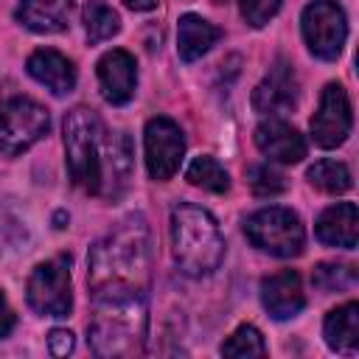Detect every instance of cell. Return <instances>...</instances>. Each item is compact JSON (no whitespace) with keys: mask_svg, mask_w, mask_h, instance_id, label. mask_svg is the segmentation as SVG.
I'll use <instances>...</instances> for the list:
<instances>
[{"mask_svg":"<svg viewBox=\"0 0 359 359\" xmlns=\"http://www.w3.org/2000/svg\"><path fill=\"white\" fill-rule=\"evenodd\" d=\"M65 157L73 185L84 194L115 199L132 177V140L126 132H112L90 107H76L65 115Z\"/></svg>","mask_w":359,"mask_h":359,"instance_id":"obj_1","label":"cell"},{"mask_svg":"<svg viewBox=\"0 0 359 359\" xmlns=\"http://www.w3.org/2000/svg\"><path fill=\"white\" fill-rule=\"evenodd\" d=\"M93 314L87 323V342L95 356L126 359L143 353L149 331V286L140 283H101L90 289Z\"/></svg>","mask_w":359,"mask_h":359,"instance_id":"obj_2","label":"cell"},{"mask_svg":"<svg viewBox=\"0 0 359 359\" xmlns=\"http://www.w3.org/2000/svg\"><path fill=\"white\" fill-rule=\"evenodd\" d=\"M151 280V233L140 213L121 219L107 236L90 247L87 286L140 283Z\"/></svg>","mask_w":359,"mask_h":359,"instance_id":"obj_3","label":"cell"},{"mask_svg":"<svg viewBox=\"0 0 359 359\" xmlns=\"http://www.w3.org/2000/svg\"><path fill=\"white\" fill-rule=\"evenodd\" d=\"M171 252L177 266L188 278H202L219 269L224 258V236L216 219L191 202H180L171 210Z\"/></svg>","mask_w":359,"mask_h":359,"instance_id":"obj_4","label":"cell"},{"mask_svg":"<svg viewBox=\"0 0 359 359\" xmlns=\"http://www.w3.org/2000/svg\"><path fill=\"white\" fill-rule=\"evenodd\" d=\"M244 236L255 250L269 252L275 258H294L303 252V244H306V230L300 216L280 205H269L247 216Z\"/></svg>","mask_w":359,"mask_h":359,"instance_id":"obj_5","label":"cell"},{"mask_svg":"<svg viewBox=\"0 0 359 359\" xmlns=\"http://www.w3.org/2000/svg\"><path fill=\"white\" fill-rule=\"evenodd\" d=\"M48 129L50 115L39 101L14 95L0 104V154L17 157L28 151L48 135Z\"/></svg>","mask_w":359,"mask_h":359,"instance_id":"obj_6","label":"cell"},{"mask_svg":"<svg viewBox=\"0 0 359 359\" xmlns=\"http://www.w3.org/2000/svg\"><path fill=\"white\" fill-rule=\"evenodd\" d=\"M28 306L42 317H67L73 309V286H70V258L42 261L25 286Z\"/></svg>","mask_w":359,"mask_h":359,"instance_id":"obj_7","label":"cell"},{"mask_svg":"<svg viewBox=\"0 0 359 359\" xmlns=\"http://www.w3.org/2000/svg\"><path fill=\"white\" fill-rule=\"evenodd\" d=\"M303 39L317 59L334 62L342 53L348 39V17L337 0H314L303 8L300 17Z\"/></svg>","mask_w":359,"mask_h":359,"instance_id":"obj_8","label":"cell"},{"mask_svg":"<svg viewBox=\"0 0 359 359\" xmlns=\"http://www.w3.org/2000/svg\"><path fill=\"white\" fill-rule=\"evenodd\" d=\"M143 149H146V168L149 177L157 182H165L177 174L182 154H185V135L177 121L160 115L146 123L143 132Z\"/></svg>","mask_w":359,"mask_h":359,"instance_id":"obj_9","label":"cell"},{"mask_svg":"<svg viewBox=\"0 0 359 359\" xmlns=\"http://www.w3.org/2000/svg\"><path fill=\"white\" fill-rule=\"evenodd\" d=\"M351 126H353V112H351V98H348L345 87L337 81L325 84L320 104H317V112L311 118L314 143L323 149H337L348 140Z\"/></svg>","mask_w":359,"mask_h":359,"instance_id":"obj_10","label":"cell"},{"mask_svg":"<svg viewBox=\"0 0 359 359\" xmlns=\"http://www.w3.org/2000/svg\"><path fill=\"white\" fill-rule=\"evenodd\" d=\"M297 76L292 70V65L286 59H278L269 73L258 81V87L252 90V109L261 112V115H280V112H289L294 109L297 104Z\"/></svg>","mask_w":359,"mask_h":359,"instance_id":"obj_11","label":"cell"},{"mask_svg":"<svg viewBox=\"0 0 359 359\" xmlns=\"http://www.w3.org/2000/svg\"><path fill=\"white\" fill-rule=\"evenodd\" d=\"M98 84H101V95L121 107V104H129L132 95H135V87H137V62L129 50H107L101 59H98Z\"/></svg>","mask_w":359,"mask_h":359,"instance_id":"obj_12","label":"cell"},{"mask_svg":"<svg viewBox=\"0 0 359 359\" xmlns=\"http://www.w3.org/2000/svg\"><path fill=\"white\" fill-rule=\"evenodd\" d=\"M255 146L272 163L294 165L306 157V137L280 118H266L255 126Z\"/></svg>","mask_w":359,"mask_h":359,"instance_id":"obj_13","label":"cell"},{"mask_svg":"<svg viewBox=\"0 0 359 359\" xmlns=\"http://www.w3.org/2000/svg\"><path fill=\"white\" fill-rule=\"evenodd\" d=\"M261 303L269 311L272 320H292L303 311L306 294H303V280L292 269H280L269 278L261 280Z\"/></svg>","mask_w":359,"mask_h":359,"instance_id":"obj_14","label":"cell"},{"mask_svg":"<svg viewBox=\"0 0 359 359\" xmlns=\"http://www.w3.org/2000/svg\"><path fill=\"white\" fill-rule=\"evenodd\" d=\"M25 70H28L31 79H36L53 95H67L76 87V67H73V62L65 53L53 50V48L34 50L28 56V62H25Z\"/></svg>","mask_w":359,"mask_h":359,"instance_id":"obj_15","label":"cell"},{"mask_svg":"<svg viewBox=\"0 0 359 359\" xmlns=\"http://www.w3.org/2000/svg\"><path fill=\"white\" fill-rule=\"evenodd\" d=\"M314 233L328 247L353 250L359 241V210L353 202H337L325 208L314 224Z\"/></svg>","mask_w":359,"mask_h":359,"instance_id":"obj_16","label":"cell"},{"mask_svg":"<svg viewBox=\"0 0 359 359\" xmlns=\"http://www.w3.org/2000/svg\"><path fill=\"white\" fill-rule=\"evenodd\" d=\"M73 0H20L17 22L34 34H59L67 28Z\"/></svg>","mask_w":359,"mask_h":359,"instance_id":"obj_17","label":"cell"},{"mask_svg":"<svg viewBox=\"0 0 359 359\" xmlns=\"http://www.w3.org/2000/svg\"><path fill=\"white\" fill-rule=\"evenodd\" d=\"M222 39V28L199 14H182L177 22V50L182 62L202 59Z\"/></svg>","mask_w":359,"mask_h":359,"instance_id":"obj_18","label":"cell"},{"mask_svg":"<svg viewBox=\"0 0 359 359\" xmlns=\"http://www.w3.org/2000/svg\"><path fill=\"white\" fill-rule=\"evenodd\" d=\"M325 345L337 353H356L359 348V303H345L339 309H331L323 323Z\"/></svg>","mask_w":359,"mask_h":359,"instance_id":"obj_19","label":"cell"},{"mask_svg":"<svg viewBox=\"0 0 359 359\" xmlns=\"http://www.w3.org/2000/svg\"><path fill=\"white\" fill-rule=\"evenodd\" d=\"M81 20H84V31H87V39L90 45H98L104 39H112L118 31H121V17L115 8H109L107 3L101 0H87L84 11H81Z\"/></svg>","mask_w":359,"mask_h":359,"instance_id":"obj_20","label":"cell"},{"mask_svg":"<svg viewBox=\"0 0 359 359\" xmlns=\"http://www.w3.org/2000/svg\"><path fill=\"white\" fill-rule=\"evenodd\" d=\"M185 180L194 188L210 191V194H227L230 191V174L213 160V157H194L185 168Z\"/></svg>","mask_w":359,"mask_h":359,"instance_id":"obj_21","label":"cell"},{"mask_svg":"<svg viewBox=\"0 0 359 359\" xmlns=\"http://www.w3.org/2000/svg\"><path fill=\"white\" fill-rule=\"evenodd\" d=\"M306 177H309V182H311L317 191L337 194V196L345 194V191H351V185H353L348 165L339 163V160H317V163L306 171Z\"/></svg>","mask_w":359,"mask_h":359,"instance_id":"obj_22","label":"cell"},{"mask_svg":"<svg viewBox=\"0 0 359 359\" xmlns=\"http://www.w3.org/2000/svg\"><path fill=\"white\" fill-rule=\"evenodd\" d=\"M311 283L320 292H348L356 286V269L351 264H337V261H323L311 269Z\"/></svg>","mask_w":359,"mask_h":359,"instance_id":"obj_23","label":"cell"},{"mask_svg":"<svg viewBox=\"0 0 359 359\" xmlns=\"http://www.w3.org/2000/svg\"><path fill=\"white\" fill-rule=\"evenodd\" d=\"M266 345L255 325H238L222 345V356H264Z\"/></svg>","mask_w":359,"mask_h":359,"instance_id":"obj_24","label":"cell"},{"mask_svg":"<svg viewBox=\"0 0 359 359\" xmlns=\"http://www.w3.org/2000/svg\"><path fill=\"white\" fill-rule=\"evenodd\" d=\"M247 182H250V188H252L255 196H278V194L286 191L283 174L275 171L272 165H250Z\"/></svg>","mask_w":359,"mask_h":359,"instance_id":"obj_25","label":"cell"},{"mask_svg":"<svg viewBox=\"0 0 359 359\" xmlns=\"http://www.w3.org/2000/svg\"><path fill=\"white\" fill-rule=\"evenodd\" d=\"M283 0H238V11L252 28H264L278 11Z\"/></svg>","mask_w":359,"mask_h":359,"instance_id":"obj_26","label":"cell"},{"mask_svg":"<svg viewBox=\"0 0 359 359\" xmlns=\"http://www.w3.org/2000/svg\"><path fill=\"white\" fill-rule=\"evenodd\" d=\"M73 345H76V339H73V334L67 328H53L48 334V348H50L53 356H67L73 351Z\"/></svg>","mask_w":359,"mask_h":359,"instance_id":"obj_27","label":"cell"},{"mask_svg":"<svg viewBox=\"0 0 359 359\" xmlns=\"http://www.w3.org/2000/svg\"><path fill=\"white\" fill-rule=\"evenodd\" d=\"M14 325H17V314H14V309L8 306L6 294L0 292V339H6V337L14 331Z\"/></svg>","mask_w":359,"mask_h":359,"instance_id":"obj_28","label":"cell"},{"mask_svg":"<svg viewBox=\"0 0 359 359\" xmlns=\"http://www.w3.org/2000/svg\"><path fill=\"white\" fill-rule=\"evenodd\" d=\"M132 11H151V8H157V3L160 0H123Z\"/></svg>","mask_w":359,"mask_h":359,"instance_id":"obj_29","label":"cell"}]
</instances>
